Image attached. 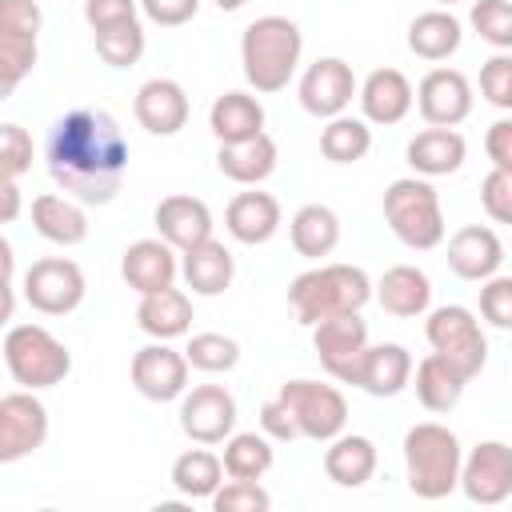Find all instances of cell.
Here are the masks:
<instances>
[{
    "instance_id": "obj_41",
    "label": "cell",
    "mask_w": 512,
    "mask_h": 512,
    "mask_svg": "<svg viewBox=\"0 0 512 512\" xmlns=\"http://www.w3.org/2000/svg\"><path fill=\"white\" fill-rule=\"evenodd\" d=\"M468 20H472L476 36L484 44H492L496 52L512 48V8H508V0H472Z\"/></svg>"
},
{
    "instance_id": "obj_30",
    "label": "cell",
    "mask_w": 512,
    "mask_h": 512,
    "mask_svg": "<svg viewBox=\"0 0 512 512\" xmlns=\"http://www.w3.org/2000/svg\"><path fill=\"white\" fill-rule=\"evenodd\" d=\"M136 324L144 336L152 340H176L192 332V300L188 292H180L176 284L164 292H148L136 304Z\"/></svg>"
},
{
    "instance_id": "obj_11",
    "label": "cell",
    "mask_w": 512,
    "mask_h": 512,
    "mask_svg": "<svg viewBox=\"0 0 512 512\" xmlns=\"http://www.w3.org/2000/svg\"><path fill=\"white\" fill-rule=\"evenodd\" d=\"M456 488L480 508L504 504L512 496V448L504 440H480L468 456H460Z\"/></svg>"
},
{
    "instance_id": "obj_37",
    "label": "cell",
    "mask_w": 512,
    "mask_h": 512,
    "mask_svg": "<svg viewBox=\"0 0 512 512\" xmlns=\"http://www.w3.org/2000/svg\"><path fill=\"white\" fill-rule=\"evenodd\" d=\"M276 452H272V440L264 432H232L224 440V476L232 480H260L268 468H272Z\"/></svg>"
},
{
    "instance_id": "obj_35",
    "label": "cell",
    "mask_w": 512,
    "mask_h": 512,
    "mask_svg": "<svg viewBox=\"0 0 512 512\" xmlns=\"http://www.w3.org/2000/svg\"><path fill=\"white\" fill-rule=\"evenodd\" d=\"M224 484V464L216 452L204 448H188L172 460V488L184 496V500H208L216 488Z\"/></svg>"
},
{
    "instance_id": "obj_34",
    "label": "cell",
    "mask_w": 512,
    "mask_h": 512,
    "mask_svg": "<svg viewBox=\"0 0 512 512\" xmlns=\"http://www.w3.org/2000/svg\"><path fill=\"white\" fill-rule=\"evenodd\" d=\"M408 384H416V400H420L428 412H452V408L460 404L468 380H464L448 360H440L436 352H428L420 364H412Z\"/></svg>"
},
{
    "instance_id": "obj_9",
    "label": "cell",
    "mask_w": 512,
    "mask_h": 512,
    "mask_svg": "<svg viewBox=\"0 0 512 512\" xmlns=\"http://www.w3.org/2000/svg\"><path fill=\"white\" fill-rule=\"evenodd\" d=\"M88 280L80 272L76 260L68 256H44L32 260V268L24 272V300L40 312V316H68L84 304Z\"/></svg>"
},
{
    "instance_id": "obj_2",
    "label": "cell",
    "mask_w": 512,
    "mask_h": 512,
    "mask_svg": "<svg viewBox=\"0 0 512 512\" xmlns=\"http://www.w3.org/2000/svg\"><path fill=\"white\" fill-rule=\"evenodd\" d=\"M300 52H304V32L296 20L256 16L240 36V64H244L248 88L260 96L288 88V80L300 68Z\"/></svg>"
},
{
    "instance_id": "obj_8",
    "label": "cell",
    "mask_w": 512,
    "mask_h": 512,
    "mask_svg": "<svg viewBox=\"0 0 512 512\" xmlns=\"http://www.w3.org/2000/svg\"><path fill=\"white\" fill-rule=\"evenodd\" d=\"M276 396L292 408L296 432H300L304 440L328 444V440L340 436L344 424H348V400H344L340 388H332V384H320V380L300 376V380H284Z\"/></svg>"
},
{
    "instance_id": "obj_20",
    "label": "cell",
    "mask_w": 512,
    "mask_h": 512,
    "mask_svg": "<svg viewBox=\"0 0 512 512\" xmlns=\"http://www.w3.org/2000/svg\"><path fill=\"white\" fill-rule=\"evenodd\" d=\"M448 268L460 280H488L504 268V240L488 224H464L448 240Z\"/></svg>"
},
{
    "instance_id": "obj_49",
    "label": "cell",
    "mask_w": 512,
    "mask_h": 512,
    "mask_svg": "<svg viewBox=\"0 0 512 512\" xmlns=\"http://www.w3.org/2000/svg\"><path fill=\"white\" fill-rule=\"evenodd\" d=\"M136 4L160 28H180L200 12V0H136Z\"/></svg>"
},
{
    "instance_id": "obj_10",
    "label": "cell",
    "mask_w": 512,
    "mask_h": 512,
    "mask_svg": "<svg viewBox=\"0 0 512 512\" xmlns=\"http://www.w3.org/2000/svg\"><path fill=\"white\" fill-rule=\"evenodd\" d=\"M312 348L320 356V368L332 380L356 384V368H360V356L368 348V324L360 320V312L324 316L312 324Z\"/></svg>"
},
{
    "instance_id": "obj_4",
    "label": "cell",
    "mask_w": 512,
    "mask_h": 512,
    "mask_svg": "<svg viewBox=\"0 0 512 512\" xmlns=\"http://www.w3.org/2000/svg\"><path fill=\"white\" fill-rule=\"evenodd\" d=\"M460 440L452 428L424 420L412 424L404 432V476H408V492L420 500H444L456 492V476H460Z\"/></svg>"
},
{
    "instance_id": "obj_51",
    "label": "cell",
    "mask_w": 512,
    "mask_h": 512,
    "mask_svg": "<svg viewBox=\"0 0 512 512\" xmlns=\"http://www.w3.org/2000/svg\"><path fill=\"white\" fill-rule=\"evenodd\" d=\"M484 152H488L492 168L512 172V120H508V116H500V120L488 128V136H484Z\"/></svg>"
},
{
    "instance_id": "obj_16",
    "label": "cell",
    "mask_w": 512,
    "mask_h": 512,
    "mask_svg": "<svg viewBox=\"0 0 512 512\" xmlns=\"http://www.w3.org/2000/svg\"><path fill=\"white\" fill-rule=\"evenodd\" d=\"M428 128H456L472 116V84L460 68H432L424 72L420 88L412 92Z\"/></svg>"
},
{
    "instance_id": "obj_38",
    "label": "cell",
    "mask_w": 512,
    "mask_h": 512,
    "mask_svg": "<svg viewBox=\"0 0 512 512\" xmlns=\"http://www.w3.org/2000/svg\"><path fill=\"white\" fill-rule=\"evenodd\" d=\"M36 56H40V36L0 28V100H8L24 84V76L36 68Z\"/></svg>"
},
{
    "instance_id": "obj_43",
    "label": "cell",
    "mask_w": 512,
    "mask_h": 512,
    "mask_svg": "<svg viewBox=\"0 0 512 512\" xmlns=\"http://www.w3.org/2000/svg\"><path fill=\"white\" fill-rule=\"evenodd\" d=\"M480 96L500 112L512 108V56L508 52H496L492 60L480 64Z\"/></svg>"
},
{
    "instance_id": "obj_28",
    "label": "cell",
    "mask_w": 512,
    "mask_h": 512,
    "mask_svg": "<svg viewBox=\"0 0 512 512\" xmlns=\"http://www.w3.org/2000/svg\"><path fill=\"white\" fill-rule=\"evenodd\" d=\"M412 376V352L404 344H368L356 368V388L368 396H396L408 388Z\"/></svg>"
},
{
    "instance_id": "obj_50",
    "label": "cell",
    "mask_w": 512,
    "mask_h": 512,
    "mask_svg": "<svg viewBox=\"0 0 512 512\" xmlns=\"http://www.w3.org/2000/svg\"><path fill=\"white\" fill-rule=\"evenodd\" d=\"M260 432H264L268 440H276V444L300 436V432H296V420H292V408H288L280 396H272V400L260 404Z\"/></svg>"
},
{
    "instance_id": "obj_45",
    "label": "cell",
    "mask_w": 512,
    "mask_h": 512,
    "mask_svg": "<svg viewBox=\"0 0 512 512\" xmlns=\"http://www.w3.org/2000/svg\"><path fill=\"white\" fill-rule=\"evenodd\" d=\"M480 208L488 212L492 224H512V172L492 168L480 180Z\"/></svg>"
},
{
    "instance_id": "obj_14",
    "label": "cell",
    "mask_w": 512,
    "mask_h": 512,
    "mask_svg": "<svg viewBox=\"0 0 512 512\" xmlns=\"http://www.w3.org/2000/svg\"><path fill=\"white\" fill-rule=\"evenodd\" d=\"M356 84L360 80H356V72H352L348 60L320 56L300 76V88H296L300 92V108L308 116H316V120H332V116L348 112V104L356 100Z\"/></svg>"
},
{
    "instance_id": "obj_1",
    "label": "cell",
    "mask_w": 512,
    "mask_h": 512,
    "mask_svg": "<svg viewBox=\"0 0 512 512\" xmlns=\"http://www.w3.org/2000/svg\"><path fill=\"white\" fill-rule=\"evenodd\" d=\"M44 160L64 196L84 208L112 204L128 172V140L104 108H72L48 128Z\"/></svg>"
},
{
    "instance_id": "obj_23",
    "label": "cell",
    "mask_w": 512,
    "mask_h": 512,
    "mask_svg": "<svg viewBox=\"0 0 512 512\" xmlns=\"http://www.w3.org/2000/svg\"><path fill=\"white\" fill-rule=\"evenodd\" d=\"M280 164V148L268 132H256L252 140H236V144H220L216 148V168L232 180V184H244V188H256L264 184Z\"/></svg>"
},
{
    "instance_id": "obj_39",
    "label": "cell",
    "mask_w": 512,
    "mask_h": 512,
    "mask_svg": "<svg viewBox=\"0 0 512 512\" xmlns=\"http://www.w3.org/2000/svg\"><path fill=\"white\" fill-rule=\"evenodd\" d=\"M184 360H188V368L208 372V376L232 372L240 364V344L232 336H224V332H196L188 340V348H184Z\"/></svg>"
},
{
    "instance_id": "obj_5",
    "label": "cell",
    "mask_w": 512,
    "mask_h": 512,
    "mask_svg": "<svg viewBox=\"0 0 512 512\" xmlns=\"http://www.w3.org/2000/svg\"><path fill=\"white\" fill-rule=\"evenodd\" d=\"M384 220L392 236L412 252H432L444 244L440 192L424 176H400L384 188Z\"/></svg>"
},
{
    "instance_id": "obj_21",
    "label": "cell",
    "mask_w": 512,
    "mask_h": 512,
    "mask_svg": "<svg viewBox=\"0 0 512 512\" xmlns=\"http://www.w3.org/2000/svg\"><path fill=\"white\" fill-rule=\"evenodd\" d=\"M152 220H156L160 240L172 244L176 252H184V248H192V244H200V240L212 236V208L200 196H188V192L164 196L156 204Z\"/></svg>"
},
{
    "instance_id": "obj_3",
    "label": "cell",
    "mask_w": 512,
    "mask_h": 512,
    "mask_svg": "<svg viewBox=\"0 0 512 512\" xmlns=\"http://www.w3.org/2000/svg\"><path fill=\"white\" fill-rule=\"evenodd\" d=\"M368 300H372V280L360 264H316L288 284V304L296 320L308 328L324 316L360 312Z\"/></svg>"
},
{
    "instance_id": "obj_6",
    "label": "cell",
    "mask_w": 512,
    "mask_h": 512,
    "mask_svg": "<svg viewBox=\"0 0 512 512\" xmlns=\"http://www.w3.org/2000/svg\"><path fill=\"white\" fill-rule=\"evenodd\" d=\"M4 368L8 376L28 388V392H44L64 384V376L72 372V352L64 340H56L44 324H16L4 336Z\"/></svg>"
},
{
    "instance_id": "obj_32",
    "label": "cell",
    "mask_w": 512,
    "mask_h": 512,
    "mask_svg": "<svg viewBox=\"0 0 512 512\" xmlns=\"http://www.w3.org/2000/svg\"><path fill=\"white\" fill-rule=\"evenodd\" d=\"M460 40H464V28L448 8H428L408 24V48L428 64L448 60L460 48Z\"/></svg>"
},
{
    "instance_id": "obj_54",
    "label": "cell",
    "mask_w": 512,
    "mask_h": 512,
    "mask_svg": "<svg viewBox=\"0 0 512 512\" xmlns=\"http://www.w3.org/2000/svg\"><path fill=\"white\" fill-rule=\"evenodd\" d=\"M12 312H16V292H12V284H0V328H8Z\"/></svg>"
},
{
    "instance_id": "obj_46",
    "label": "cell",
    "mask_w": 512,
    "mask_h": 512,
    "mask_svg": "<svg viewBox=\"0 0 512 512\" xmlns=\"http://www.w3.org/2000/svg\"><path fill=\"white\" fill-rule=\"evenodd\" d=\"M32 168V136L20 124H0V172L24 176Z\"/></svg>"
},
{
    "instance_id": "obj_18",
    "label": "cell",
    "mask_w": 512,
    "mask_h": 512,
    "mask_svg": "<svg viewBox=\"0 0 512 512\" xmlns=\"http://www.w3.org/2000/svg\"><path fill=\"white\" fill-rule=\"evenodd\" d=\"M356 100H360V120L364 124H380L392 128L412 112V80L400 68H372L364 76V84H356Z\"/></svg>"
},
{
    "instance_id": "obj_42",
    "label": "cell",
    "mask_w": 512,
    "mask_h": 512,
    "mask_svg": "<svg viewBox=\"0 0 512 512\" xmlns=\"http://www.w3.org/2000/svg\"><path fill=\"white\" fill-rule=\"evenodd\" d=\"M208 500L216 512H268L272 508V496L260 488V480H232V476Z\"/></svg>"
},
{
    "instance_id": "obj_52",
    "label": "cell",
    "mask_w": 512,
    "mask_h": 512,
    "mask_svg": "<svg viewBox=\"0 0 512 512\" xmlns=\"http://www.w3.org/2000/svg\"><path fill=\"white\" fill-rule=\"evenodd\" d=\"M20 212H24L20 184H16V176H4V172H0V224L20 220Z\"/></svg>"
},
{
    "instance_id": "obj_7",
    "label": "cell",
    "mask_w": 512,
    "mask_h": 512,
    "mask_svg": "<svg viewBox=\"0 0 512 512\" xmlns=\"http://www.w3.org/2000/svg\"><path fill=\"white\" fill-rule=\"evenodd\" d=\"M424 336H428L432 352L440 360H448L464 380L480 376V368L488 364V336H484L480 320L472 316V308H464V304L432 308L424 320Z\"/></svg>"
},
{
    "instance_id": "obj_56",
    "label": "cell",
    "mask_w": 512,
    "mask_h": 512,
    "mask_svg": "<svg viewBox=\"0 0 512 512\" xmlns=\"http://www.w3.org/2000/svg\"><path fill=\"white\" fill-rule=\"evenodd\" d=\"M436 8H452V4H460V0H432Z\"/></svg>"
},
{
    "instance_id": "obj_25",
    "label": "cell",
    "mask_w": 512,
    "mask_h": 512,
    "mask_svg": "<svg viewBox=\"0 0 512 512\" xmlns=\"http://www.w3.org/2000/svg\"><path fill=\"white\" fill-rule=\"evenodd\" d=\"M404 156H408V164H412L416 176L432 180V176L460 172V164L468 156V144H464V136L456 128H424V132H416L408 140Z\"/></svg>"
},
{
    "instance_id": "obj_12",
    "label": "cell",
    "mask_w": 512,
    "mask_h": 512,
    "mask_svg": "<svg viewBox=\"0 0 512 512\" xmlns=\"http://www.w3.org/2000/svg\"><path fill=\"white\" fill-rule=\"evenodd\" d=\"M48 440V408L36 392L20 388L0 396V464L28 460Z\"/></svg>"
},
{
    "instance_id": "obj_24",
    "label": "cell",
    "mask_w": 512,
    "mask_h": 512,
    "mask_svg": "<svg viewBox=\"0 0 512 512\" xmlns=\"http://www.w3.org/2000/svg\"><path fill=\"white\" fill-rule=\"evenodd\" d=\"M32 228L60 248H76L88 240V212L80 200L64 196V192H40L32 200Z\"/></svg>"
},
{
    "instance_id": "obj_26",
    "label": "cell",
    "mask_w": 512,
    "mask_h": 512,
    "mask_svg": "<svg viewBox=\"0 0 512 512\" xmlns=\"http://www.w3.org/2000/svg\"><path fill=\"white\" fill-rule=\"evenodd\" d=\"M180 276L196 296H220L236 276V260L216 236H208L180 252Z\"/></svg>"
},
{
    "instance_id": "obj_13",
    "label": "cell",
    "mask_w": 512,
    "mask_h": 512,
    "mask_svg": "<svg viewBox=\"0 0 512 512\" xmlns=\"http://www.w3.org/2000/svg\"><path fill=\"white\" fill-rule=\"evenodd\" d=\"M180 428L192 444H224L236 432V396L224 384H196L180 396Z\"/></svg>"
},
{
    "instance_id": "obj_19",
    "label": "cell",
    "mask_w": 512,
    "mask_h": 512,
    "mask_svg": "<svg viewBox=\"0 0 512 512\" xmlns=\"http://www.w3.org/2000/svg\"><path fill=\"white\" fill-rule=\"evenodd\" d=\"M132 112H136V124L152 136H176L184 124H188V92L168 80V76H152L136 88V100H132Z\"/></svg>"
},
{
    "instance_id": "obj_40",
    "label": "cell",
    "mask_w": 512,
    "mask_h": 512,
    "mask_svg": "<svg viewBox=\"0 0 512 512\" xmlns=\"http://www.w3.org/2000/svg\"><path fill=\"white\" fill-rule=\"evenodd\" d=\"M92 40H96L100 60L112 64V68H132V64H140V56H144V48H148L140 20H124V24H116V28L92 32Z\"/></svg>"
},
{
    "instance_id": "obj_27",
    "label": "cell",
    "mask_w": 512,
    "mask_h": 512,
    "mask_svg": "<svg viewBox=\"0 0 512 512\" xmlns=\"http://www.w3.org/2000/svg\"><path fill=\"white\" fill-rule=\"evenodd\" d=\"M376 300L388 316L396 320H412V316H424L428 304H432V280L416 268V264H392L376 284Z\"/></svg>"
},
{
    "instance_id": "obj_17",
    "label": "cell",
    "mask_w": 512,
    "mask_h": 512,
    "mask_svg": "<svg viewBox=\"0 0 512 512\" xmlns=\"http://www.w3.org/2000/svg\"><path fill=\"white\" fill-rule=\"evenodd\" d=\"M120 276L124 284L136 292V296H148V292H164L176 284L180 276V252L172 244H164L160 236H144V240H132L120 256Z\"/></svg>"
},
{
    "instance_id": "obj_44",
    "label": "cell",
    "mask_w": 512,
    "mask_h": 512,
    "mask_svg": "<svg viewBox=\"0 0 512 512\" xmlns=\"http://www.w3.org/2000/svg\"><path fill=\"white\" fill-rule=\"evenodd\" d=\"M480 316L500 332L512 328V276L496 272V276L480 280Z\"/></svg>"
},
{
    "instance_id": "obj_47",
    "label": "cell",
    "mask_w": 512,
    "mask_h": 512,
    "mask_svg": "<svg viewBox=\"0 0 512 512\" xmlns=\"http://www.w3.org/2000/svg\"><path fill=\"white\" fill-rule=\"evenodd\" d=\"M140 4L136 0H84V20L92 32H104V28H116L124 20H136Z\"/></svg>"
},
{
    "instance_id": "obj_29",
    "label": "cell",
    "mask_w": 512,
    "mask_h": 512,
    "mask_svg": "<svg viewBox=\"0 0 512 512\" xmlns=\"http://www.w3.org/2000/svg\"><path fill=\"white\" fill-rule=\"evenodd\" d=\"M376 444L360 432H340L324 448V476L340 488H360L376 476Z\"/></svg>"
},
{
    "instance_id": "obj_55",
    "label": "cell",
    "mask_w": 512,
    "mask_h": 512,
    "mask_svg": "<svg viewBox=\"0 0 512 512\" xmlns=\"http://www.w3.org/2000/svg\"><path fill=\"white\" fill-rule=\"evenodd\" d=\"M212 4H216L220 12H240V8L248 4V0H212Z\"/></svg>"
},
{
    "instance_id": "obj_31",
    "label": "cell",
    "mask_w": 512,
    "mask_h": 512,
    "mask_svg": "<svg viewBox=\"0 0 512 512\" xmlns=\"http://www.w3.org/2000/svg\"><path fill=\"white\" fill-rule=\"evenodd\" d=\"M208 128L220 144L252 140L256 132H264V104L252 92H224L208 108Z\"/></svg>"
},
{
    "instance_id": "obj_36",
    "label": "cell",
    "mask_w": 512,
    "mask_h": 512,
    "mask_svg": "<svg viewBox=\"0 0 512 512\" xmlns=\"http://www.w3.org/2000/svg\"><path fill=\"white\" fill-rule=\"evenodd\" d=\"M368 148H372V128L360 116L340 112V116L324 120V128H320V152H324V160H332V164H356V160L368 156Z\"/></svg>"
},
{
    "instance_id": "obj_53",
    "label": "cell",
    "mask_w": 512,
    "mask_h": 512,
    "mask_svg": "<svg viewBox=\"0 0 512 512\" xmlns=\"http://www.w3.org/2000/svg\"><path fill=\"white\" fill-rule=\"evenodd\" d=\"M12 272H16V252H12V244L0 236V284H12Z\"/></svg>"
},
{
    "instance_id": "obj_22",
    "label": "cell",
    "mask_w": 512,
    "mask_h": 512,
    "mask_svg": "<svg viewBox=\"0 0 512 512\" xmlns=\"http://www.w3.org/2000/svg\"><path fill=\"white\" fill-rule=\"evenodd\" d=\"M224 228L240 244H252V248L268 244L280 232V200L272 192H260V188L236 192L224 208Z\"/></svg>"
},
{
    "instance_id": "obj_48",
    "label": "cell",
    "mask_w": 512,
    "mask_h": 512,
    "mask_svg": "<svg viewBox=\"0 0 512 512\" xmlns=\"http://www.w3.org/2000/svg\"><path fill=\"white\" fill-rule=\"evenodd\" d=\"M0 28L40 36V28H44V12H40L36 0H0Z\"/></svg>"
},
{
    "instance_id": "obj_15",
    "label": "cell",
    "mask_w": 512,
    "mask_h": 512,
    "mask_svg": "<svg viewBox=\"0 0 512 512\" xmlns=\"http://www.w3.org/2000/svg\"><path fill=\"white\" fill-rule=\"evenodd\" d=\"M128 376L144 400L168 404V400H180L188 388V360L184 352L168 348V340H152L132 356Z\"/></svg>"
},
{
    "instance_id": "obj_33",
    "label": "cell",
    "mask_w": 512,
    "mask_h": 512,
    "mask_svg": "<svg viewBox=\"0 0 512 512\" xmlns=\"http://www.w3.org/2000/svg\"><path fill=\"white\" fill-rule=\"evenodd\" d=\"M288 236H292V248L304 260H324L340 244V216L328 204H304V208H296V216L288 224Z\"/></svg>"
}]
</instances>
